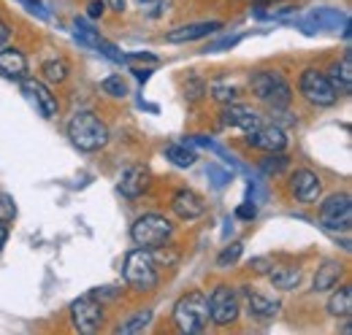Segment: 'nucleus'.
<instances>
[{
  "mask_svg": "<svg viewBox=\"0 0 352 335\" xmlns=\"http://www.w3.org/2000/svg\"><path fill=\"white\" fill-rule=\"evenodd\" d=\"M68 138L79 152H98L109 143V127L92 111H76L68 122Z\"/></svg>",
  "mask_w": 352,
  "mask_h": 335,
  "instance_id": "f257e3e1",
  "label": "nucleus"
},
{
  "mask_svg": "<svg viewBox=\"0 0 352 335\" xmlns=\"http://www.w3.org/2000/svg\"><path fill=\"white\" fill-rule=\"evenodd\" d=\"M122 276L125 281L131 284L133 290L138 292H149L157 287L160 281V270H157V259L152 249H133L128 257H125V268H122Z\"/></svg>",
  "mask_w": 352,
  "mask_h": 335,
  "instance_id": "f03ea898",
  "label": "nucleus"
},
{
  "mask_svg": "<svg viewBox=\"0 0 352 335\" xmlns=\"http://www.w3.org/2000/svg\"><path fill=\"white\" fill-rule=\"evenodd\" d=\"M209 322V303L204 292H187L176 300L174 305V325L179 333L195 335L201 333Z\"/></svg>",
  "mask_w": 352,
  "mask_h": 335,
  "instance_id": "7ed1b4c3",
  "label": "nucleus"
},
{
  "mask_svg": "<svg viewBox=\"0 0 352 335\" xmlns=\"http://www.w3.org/2000/svg\"><path fill=\"white\" fill-rule=\"evenodd\" d=\"M250 89H252V95L261 103L271 106L274 111L287 108L290 100H293L290 86L282 79V73H276V71H258V73H252L250 76Z\"/></svg>",
  "mask_w": 352,
  "mask_h": 335,
  "instance_id": "20e7f679",
  "label": "nucleus"
},
{
  "mask_svg": "<svg viewBox=\"0 0 352 335\" xmlns=\"http://www.w3.org/2000/svg\"><path fill=\"white\" fill-rule=\"evenodd\" d=\"M171 235H174V224L160 213H144L131 227L133 244L141 249H160V246H166V241Z\"/></svg>",
  "mask_w": 352,
  "mask_h": 335,
  "instance_id": "39448f33",
  "label": "nucleus"
},
{
  "mask_svg": "<svg viewBox=\"0 0 352 335\" xmlns=\"http://www.w3.org/2000/svg\"><path fill=\"white\" fill-rule=\"evenodd\" d=\"M298 89H301L304 100L311 103V106H317V108H328V106H333L339 100V89L333 86V82L325 73H320L317 68H307L301 73Z\"/></svg>",
  "mask_w": 352,
  "mask_h": 335,
  "instance_id": "423d86ee",
  "label": "nucleus"
},
{
  "mask_svg": "<svg viewBox=\"0 0 352 335\" xmlns=\"http://www.w3.org/2000/svg\"><path fill=\"white\" fill-rule=\"evenodd\" d=\"M206 303H209V319L217 327H228L239 319V297L228 284L214 287V292L206 297Z\"/></svg>",
  "mask_w": 352,
  "mask_h": 335,
  "instance_id": "0eeeda50",
  "label": "nucleus"
},
{
  "mask_svg": "<svg viewBox=\"0 0 352 335\" xmlns=\"http://www.w3.org/2000/svg\"><path fill=\"white\" fill-rule=\"evenodd\" d=\"M71 322L79 333H95L103 325V303L95 294H85L71 303Z\"/></svg>",
  "mask_w": 352,
  "mask_h": 335,
  "instance_id": "6e6552de",
  "label": "nucleus"
},
{
  "mask_svg": "<svg viewBox=\"0 0 352 335\" xmlns=\"http://www.w3.org/2000/svg\"><path fill=\"white\" fill-rule=\"evenodd\" d=\"M320 222L328 227V230H342L347 233L352 224V203L350 195L342 192V195H331L322 209H320Z\"/></svg>",
  "mask_w": 352,
  "mask_h": 335,
  "instance_id": "1a4fd4ad",
  "label": "nucleus"
},
{
  "mask_svg": "<svg viewBox=\"0 0 352 335\" xmlns=\"http://www.w3.org/2000/svg\"><path fill=\"white\" fill-rule=\"evenodd\" d=\"M247 143L252 146V149H261V152H282L285 146H287V135H285V130L276 125H261L255 127V130H250L247 132Z\"/></svg>",
  "mask_w": 352,
  "mask_h": 335,
  "instance_id": "9d476101",
  "label": "nucleus"
},
{
  "mask_svg": "<svg viewBox=\"0 0 352 335\" xmlns=\"http://www.w3.org/2000/svg\"><path fill=\"white\" fill-rule=\"evenodd\" d=\"M22 92L36 103V108L44 114V119H54L57 117L60 103H57V97L52 95V89L44 82H38V79H22Z\"/></svg>",
  "mask_w": 352,
  "mask_h": 335,
  "instance_id": "9b49d317",
  "label": "nucleus"
},
{
  "mask_svg": "<svg viewBox=\"0 0 352 335\" xmlns=\"http://www.w3.org/2000/svg\"><path fill=\"white\" fill-rule=\"evenodd\" d=\"M290 192H293V198L301 200V203H314V200L320 198V192H322V181H320L317 173L301 168V170H296V173L290 176Z\"/></svg>",
  "mask_w": 352,
  "mask_h": 335,
  "instance_id": "f8f14e48",
  "label": "nucleus"
},
{
  "mask_svg": "<svg viewBox=\"0 0 352 335\" xmlns=\"http://www.w3.org/2000/svg\"><path fill=\"white\" fill-rule=\"evenodd\" d=\"M171 211H174L182 222H192V219H198V216L206 213V203H204V198L198 192L179 189L174 198H171Z\"/></svg>",
  "mask_w": 352,
  "mask_h": 335,
  "instance_id": "ddd939ff",
  "label": "nucleus"
},
{
  "mask_svg": "<svg viewBox=\"0 0 352 335\" xmlns=\"http://www.w3.org/2000/svg\"><path fill=\"white\" fill-rule=\"evenodd\" d=\"M222 122L230 127H239V130H244V132H250V130H255V127L261 125V117H258V111H252L250 106H241V103H228L225 108H222Z\"/></svg>",
  "mask_w": 352,
  "mask_h": 335,
  "instance_id": "4468645a",
  "label": "nucleus"
},
{
  "mask_svg": "<svg viewBox=\"0 0 352 335\" xmlns=\"http://www.w3.org/2000/svg\"><path fill=\"white\" fill-rule=\"evenodd\" d=\"M149 184H152V176H149L146 168H141V165H131L120 176V192H122L125 198H138V195H144V192L149 189Z\"/></svg>",
  "mask_w": 352,
  "mask_h": 335,
  "instance_id": "2eb2a0df",
  "label": "nucleus"
},
{
  "mask_svg": "<svg viewBox=\"0 0 352 335\" xmlns=\"http://www.w3.org/2000/svg\"><path fill=\"white\" fill-rule=\"evenodd\" d=\"M28 73V60L19 49H0V76L22 82Z\"/></svg>",
  "mask_w": 352,
  "mask_h": 335,
  "instance_id": "dca6fc26",
  "label": "nucleus"
},
{
  "mask_svg": "<svg viewBox=\"0 0 352 335\" xmlns=\"http://www.w3.org/2000/svg\"><path fill=\"white\" fill-rule=\"evenodd\" d=\"M342 273H344V265H342L339 259H325V262L320 265V270L314 273V292H328V290H333V287L339 284Z\"/></svg>",
  "mask_w": 352,
  "mask_h": 335,
  "instance_id": "f3484780",
  "label": "nucleus"
},
{
  "mask_svg": "<svg viewBox=\"0 0 352 335\" xmlns=\"http://www.w3.org/2000/svg\"><path fill=\"white\" fill-rule=\"evenodd\" d=\"M222 25L220 22H198V25H184V27H176L174 33H168V41L171 43H187V41H198L209 33H217Z\"/></svg>",
  "mask_w": 352,
  "mask_h": 335,
  "instance_id": "a211bd4d",
  "label": "nucleus"
},
{
  "mask_svg": "<svg viewBox=\"0 0 352 335\" xmlns=\"http://www.w3.org/2000/svg\"><path fill=\"white\" fill-rule=\"evenodd\" d=\"M247 305H250V311H252L255 316H261V319H271V316L279 314V300L265 297V294L258 292V290H247Z\"/></svg>",
  "mask_w": 352,
  "mask_h": 335,
  "instance_id": "6ab92c4d",
  "label": "nucleus"
},
{
  "mask_svg": "<svg viewBox=\"0 0 352 335\" xmlns=\"http://www.w3.org/2000/svg\"><path fill=\"white\" fill-rule=\"evenodd\" d=\"M336 89H342V92H350L352 89V57L350 51L339 60V62H333V68H331V76H328Z\"/></svg>",
  "mask_w": 352,
  "mask_h": 335,
  "instance_id": "aec40b11",
  "label": "nucleus"
},
{
  "mask_svg": "<svg viewBox=\"0 0 352 335\" xmlns=\"http://www.w3.org/2000/svg\"><path fill=\"white\" fill-rule=\"evenodd\" d=\"M328 314L336 316V319H347L352 314V290L350 287H342L339 292L331 294L328 300Z\"/></svg>",
  "mask_w": 352,
  "mask_h": 335,
  "instance_id": "412c9836",
  "label": "nucleus"
},
{
  "mask_svg": "<svg viewBox=\"0 0 352 335\" xmlns=\"http://www.w3.org/2000/svg\"><path fill=\"white\" fill-rule=\"evenodd\" d=\"M271 284L276 290H296L301 281V270L298 268H271Z\"/></svg>",
  "mask_w": 352,
  "mask_h": 335,
  "instance_id": "4be33fe9",
  "label": "nucleus"
},
{
  "mask_svg": "<svg viewBox=\"0 0 352 335\" xmlns=\"http://www.w3.org/2000/svg\"><path fill=\"white\" fill-rule=\"evenodd\" d=\"M166 157H168L176 168H190L195 163V152L187 149V146H182V143H168V146H166Z\"/></svg>",
  "mask_w": 352,
  "mask_h": 335,
  "instance_id": "5701e85b",
  "label": "nucleus"
},
{
  "mask_svg": "<svg viewBox=\"0 0 352 335\" xmlns=\"http://www.w3.org/2000/svg\"><path fill=\"white\" fill-rule=\"evenodd\" d=\"M149 322H152V311H135V314H133L128 322H120L117 333H122V335L138 333V330H144Z\"/></svg>",
  "mask_w": 352,
  "mask_h": 335,
  "instance_id": "b1692460",
  "label": "nucleus"
},
{
  "mask_svg": "<svg viewBox=\"0 0 352 335\" xmlns=\"http://www.w3.org/2000/svg\"><path fill=\"white\" fill-rule=\"evenodd\" d=\"M41 73H44L46 82H65V76H68V65H65V60H46L44 65H41Z\"/></svg>",
  "mask_w": 352,
  "mask_h": 335,
  "instance_id": "393cba45",
  "label": "nucleus"
},
{
  "mask_svg": "<svg viewBox=\"0 0 352 335\" xmlns=\"http://www.w3.org/2000/svg\"><path fill=\"white\" fill-rule=\"evenodd\" d=\"M100 89H103L106 95H111V97H125V95H128V84L122 82V76H109V79H103Z\"/></svg>",
  "mask_w": 352,
  "mask_h": 335,
  "instance_id": "a878e982",
  "label": "nucleus"
},
{
  "mask_svg": "<svg viewBox=\"0 0 352 335\" xmlns=\"http://www.w3.org/2000/svg\"><path fill=\"white\" fill-rule=\"evenodd\" d=\"M287 163H290L287 157H282L279 152H271V157H265L263 163H261V168H263L268 176H276V173H282L287 168Z\"/></svg>",
  "mask_w": 352,
  "mask_h": 335,
  "instance_id": "bb28decb",
  "label": "nucleus"
},
{
  "mask_svg": "<svg viewBox=\"0 0 352 335\" xmlns=\"http://www.w3.org/2000/svg\"><path fill=\"white\" fill-rule=\"evenodd\" d=\"M241 251H244V246H241V244H230V246H225V249L220 251V257H217V265H220V268H228V265L239 262Z\"/></svg>",
  "mask_w": 352,
  "mask_h": 335,
  "instance_id": "cd10ccee",
  "label": "nucleus"
},
{
  "mask_svg": "<svg viewBox=\"0 0 352 335\" xmlns=\"http://www.w3.org/2000/svg\"><path fill=\"white\" fill-rule=\"evenodd\" d=\"M14 216H16V203H14V198L6 195V192H0V222L6 224V222H11Z\"/></svg>",
  "mask_w": 352,
  "mask_h": 335,
  "instance_id": "c85d7f7f",
  "label": "nucleus"
},
{
  "mask_svg": "<svg viewBox=\"0 0 352 335\" xmlns=\"http://www.w3.org/2000/svg\"><path fill=\"white\" fill-rule=\"evenodd\" d=\"M212 95H214V100H220V103H233L236 100V86H228V84H214L212 86Z\"/></svg>",
  "mask_w": 352,
  "mask_h": 335,
  "instance_id": "c756f323",
  "label": "nucleus"
},
{
  "mask_svg": "<svg viewBox=\"0 0 352 335\" xmlns=\"http://www.w3.org/2000/svg\"><path fill=\"white\" fill-rule=\"evenodd\" d=\"M135 5H138L144 14H149V16H160L166 0H135Z\"/></svg>",
  "mask_w": 352,
  "mask_h": 335,
  "instance_id": "7c9ffc66",
  "label": "nucleus"
},
{
  "mask_svg": "<svg viewBox=\"0 0 352 335\" xmlns=\"http://www.w3.org/2000/svg\"><path fill=\"white\" fill-rule=\"evenodd\" d=\"M250 268H252L255 273H268V270H271V262H268V257H258V259L250 262Z\"/></svg>",
  "mask_w": 352,
  "mask_h": 335,
  "instance_id": "2f4dec72",
  "label": "nucleus"
},
{
  "mask_svg": "<svg viewBox=\"0 0 352 335\" xmlns=\"http://www.w3.org/2000/svg\"><path fill=\"white\" fill-rule=\"evenodd\" d=\"M255 213H258L255 203H241V209L236 211V216H239V219H255Z\"/></svg>",
  "mask_w": 352,
  "mask_h": 335,
  "instance_id": "473e14b6",
  "label": "nucleus"
},
{
  "mask_svg": "<svg viewBox=\"0 0 352 335\" xmlns=\"http://www.w3.org/2000/svg\"><path fill=\"white\" fill-rule=\"evenodd\" d=\"M87 14H89V16H92V19H98V16L103 14V3H100V0H89Z\"/></svg>",
  "mask_w": 352,
  "mask_h": 335,
  "instance_id": "72a5a7b5",
  "label": "nucleus"
},
{
  "mask_svg": "<svg viewBox=\"0 0 352 335\" xmlns=\"http://www.w3.org/2000/svg\"><path fill=\"white\" fill-rule=\"evenodd\" d=\"M8 38H11V27H8V25L0 19V46H6V43H8Z\"/></svg>",
  "mask_w": 352,
  "mask_h": 335,
  "instance_id": "f704fd0d",
  "label": "nucleus"
},
{
  "mask_svg": "<svg viewBox=\"0 0 352 335\" xmlns=\"http://www.w3.org/2000/svg\"><path fill=\"white\" fill-rule=\"evenodd\" d=\"M236 41H239V38H225V41L214 43V46H209V51H220V49H230V46H233ZM209 51H206V54H209Z\"/></svg>",
  "mask_w": 352,
  "mask_h": 335,
  "instance_id": "c9c22d12",
  "label": "nucleus"
},
{
  "mask_svg": "<svg viewBox=\"0 0 352 335\" xmlns=\"http://www.w3.org/2000/svg\"><path fill=\"white\" fill-rule=\"evenodd\" d=\"M109 5H111V11H117V14L125 11V0H109Z\"/></svg>",
  "mask_w": 352,
  "mask_h": 335,
  "instance_id": "e433bc0d",
  "label": "nucleus"
},
{
  "mask_svg": "<svg viewBox=\"0 0 352 335\" xmlns=\"http://www.w3.org/2000/svg\"><path fill=\"white\" fill-rule=\"evenodd\" d=\"M6 241H8V230H6V224L0 222V251H3V246H6Z\"/></svg>",
  "mask_w": 352,
  "mask_h": 335,
  "instance_id": "4c0bfd02",
  "label": "nucleus"
}]
</instances>
